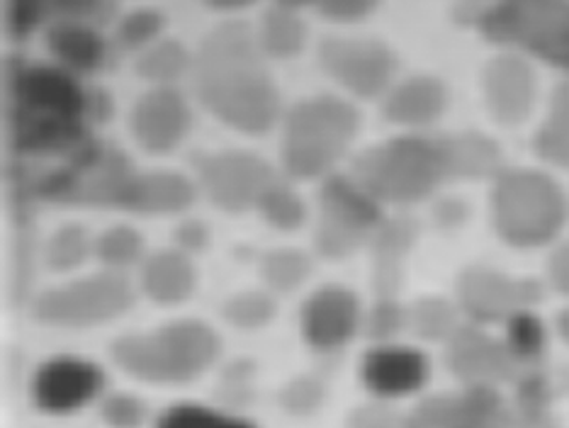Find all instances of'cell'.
Wrapping results in <instances>:
<instances>
[{
  "instance_id": "1",
  "label": "cell",
  "mask_w": 569,
  "mask_h": 428,
  "mask_svg": "<svg viewBox=\"0 0 569 428\" xmlns=\"http://www.w3.org/2000/svg\"><path fill=\"white\" fill-rule=\"evenodd\" d=\"M190 78L202 106L222 122L243 132L276 125L280 90L249 20L217 22L192 54Z\"/></svg>"
},
{
  "instance_id": "2",
  "label": "cell",
  "mask_w": 569,
  "mask_h": 428,
  "mask_svg": "<svg viewBox=\"0 0 569 428\" xmlns=\"http://www.w3.org/2000/svg\"><path fill=\"white\" fill-rule=\"evenodd\" d=\"M219 336L200 319H176L149 334H124L112 341L118 366L144 382H190L219 356Z\"/></svg>"
},
{
  "instance_id": "3",
  "label": "cell",
  "mask_w": 569,
  "mask_h": 428,
  "mask_svg": "<svg viewBox=\"0 0 569 428\" xmlns=\"http://www.w3.org/2000/svg\"><path fill=\"white\" fill-rule=\"evenodd\" d=\"M358 129V112L341 98L317 96L295 102L284 115L282 163L295 178L325 176Z\"/></svg>"
},
{
  "instance_id": "4",
  "label": "cell",
  "mask_w": 569,
  "mask_h": 428,
  "mask_svg": "<svg viewBox=\"0 0 569 428\" xmlns=\"http://www.w3.org/2000/svg\"><path fill=\"white\" fill-rule=\"evenodd\" d=\"M446 178L438 141L397 137L370 147L353 161V180L375 200L413 202L429 195Z\"/></svg>"
},
{
  "instance_id": "5",
  "label": "cell",
  "mask_w": 569,
  "mask_h": 428,
  "mask_svg": "<svg viewBox=\"0 0 569 428\" xmlns=\"http://www.w3.org/2000/svg\"><path fill=\"white\" fill-rule=\"evenodd\" d=\"M491 210L501 237L516 246L546 243L565 222V198L558 183L528 168L497 176Z\"/></svg>"
},
{
  "instance_id": "6",
  "label": "cell",
  "mask_w": 569,
  "mask_h": 428,
  "mask_svg": "<svg viewBox=\"0 0 569 428\" xmlns=\"http://www.w3.org/2000/svg\"><path fill=\"white\" fill-rule=\"evenodd\" d=\"M134 300V285L120 270H102L40 292L32 315L47 327L86 329L124 315Z\"/></svg>"
},
{
  "instance_id": "7",
  "label": "cell",
  "mask_w": 569,
  "mask_h": 428,
  "mask_svg": "<svg viewBox=\"0 0 569 428\" xmlns=\"http://www.w3.org/2000/svg\"><path fill=\"white\" fill-rule=\"evenodd\" d=\"M8 106L24 112L86 122V93L76 73L54 63H18L6 71Z\"/></svg>"
},
{
  "instance_id": "8",
  "label": "cell",
  "mask_w": 569,
  "mask_h": 428,
  "mask_svg": "<svg viewBox=\"0 0 569 428\" xmlns=\"http://www.w3.org/2000/svg\"><path fill=\"white\" fill-rule=\"evenodd\" d=\"M200 186L217 207L241 212L258 205L263 190L278 178V171L251 151L204 153L198 161Z\"/></svg>"
},
{
  "instance_id": "9",
  "label": "cell",
  "mask_w": 569,
  "mask_h": 428,
  "mask_svg": "<svg viewBox=\"0 0 569 428\" xmlns=\"http://www.w3.org/2000/svg\"><path fill=\"white\" fill-rule=\"evenodd\" d=\"M319 61L336 81L363 98L382 93L397 69L392 49L380 39L327 37L319 47Z\"/></svg>"
},
{
  "instance_id": "10",
  "label": "cell",
  "mask_w": 569,
  "mask_h": 428,
  "mask_svg": "<svg viewBox=\"0 0 569 428\" xmlns=\"http://www.w3.org/2000/svg\"><path fill=\"white\" fill-rule=\"evenodd\" d=\"M106 389V370L81 356H54L37 368L32 399L44 414H73Z\"/></svg>"
},
{
  "instance_id": "11",
  "label": "cell",
  "mask_w": 569,
  "mask_h": 428,
  "mask_svg": "<svg viewBox=\"0 0 569 428\" xmlns=\"http://www.w3.org/2000/svg\"><path fill=\"white\" fill-rule=\"evenodd\" d=\"M460 307L475 321H507L511 315L538 302L540 288L533 280H511L489 268L465 270L458 285Z\"/></svg>"
},
{
  "instance_id": "12",
  "label": "cell",
  "mask_w": 569,
  "mask_h": 428,
  "mask_svg": "<svg viewBox=\"0 0 569 428\" xmlns=\"http://www.w3.org/2000/svg\"><path fill=\"white\" fill-rule=\"evenodd\" d=\"M190 117L188 100L176 86H153L134 100L129 129L144 149L168 151L186 137Z\"/></svg>"
},
{
  "instance_id": "13",
  "label": "cell",
  "mask_w": 569,
  "mask_h": 428,
  "mask_svg": "<svg viewBox=\"0 0 569 428\" xmlns=\"http://www.w3.org/2000/svg\"><path fill=\"white\" fill-rule=\"evenodd\" d=\"M360 327V305L343 285H325L305 300L300 329L315 350H339Z\"/></svg>"
},
{
  "instance_id": "14",
  "label": "cell",
  "mask_w": 569,
  "mask_h": 428,
  "mask_svg": "<svg viewBox=\"0 0 569 428\" xmlns=\"http://www.w3.org/2000/svg\"><path fill=\"white\" fill-rule=\"evenodd\" d=\"M448 368L468 385H497L511 380L519 362L503 341H495L477 327H458L448 339Z\"/></svg>"
},
{
  "instance_id": "15",
  "label": "cell",
  "mask_w": 569,
  "mask_h": 428,
  "mask_svg": "<svg viewBox=\"0 0 569 428\" xmlns=\"http://www.w3.org/2000/svg\"><path fill=\"white\" fill-rule=\"evenodd\" d=\"M360 375H363V382L375 397L397 399L419 392L426 385L429 360L417 348L380 344L366 354Z\"/></svg>"
},
{
  "instance_id": "16",
  "label": "cell",
  "mask_w": 569,
  "mask_h": 428,
  "mask_svg": "<svg viewBox=\"0 0 569 428\" xmlns=\"http://www.w3.org/2000/svg\"><path fill=\"white\" fill-rule=\"evenodd\" d=\"M321 222L339 227L348 233L366 239L380 225V205L372 195L360 188L353 176L329 173L321 183Z\"/></svg>"
},
{
  "instance_id": "17",
  "label": "cell",
  "mask_w": 569,
  "mask_h": 428,
  "mask_svg": "<svg viewBox=\"0 0 569 428\" xmlns=\"http://www.w3.org/2000/svg\"><path fill=\"white\" fill-rule=\"evenodd\" d=\"M487 106L501 122H521L533 108V71L521 57L501 54L485 71Z\"/></svg>"
},
{
  "instance_id": "18",
  "label": "cell",
  "mask_w": 569,
  "mask_h": 428,
  "mask_svg": "<svg viewBox=\"0 0 569 428\" xmlns=\"http://www.w3.org/2000/svg\"><path fill=\"white\" fill-rule=\"evenodd\" d=\"M44 42L59 67L71 73H93L108 59V42L93 22L54 18L44 30Z\"/></svg>"
},
{
  "instance_id": "19",
  "label": "cell",
  "mask_w": 569,
  "mask_h": 428,
  "mask_svg": "<svg viewBox=\"0 0 569 428\" xmlns=\"http://www.w3.org/2000/svg\"><path fill=\"white\" fill-rule=\"evenodd\" d=\"M196 200V186L183 173L176 171H147L137 173L127 186L120 207L141 215L183 212Z\"/></svg>"
},
{
  "instance_id": "20",
  "label": "cell",
  "mask_w": 569,
  "mask_h": 428,
  "mask_svg": "<svg viewBox=\"0 0 569 428\" xmlns=\"http://www.w3.org/2000/svg\"><path fill=\"white\" fill-rule=\"evenodd\" d=\"M192 288H196V268L183 251H157L141 263V290L153 302L178 305L188 300Z\"/></svg>"
},
{
  "instance_id": "21",
  "label": "cell",
  "mask_w": 569,
  "mask_h": 428,
  "mask_svg": "<svg viewBox=\"0 0 569 428\" xmlns=\"http://www.w3.org/2000/svg\"><path fill=\"white\" fill-rule=\"evenodd\" d=\"M446 106V88L438 78L411 76L385 98V115L399 125H426Z\"/></svg>"
},
{
  "instance_id": "22",
  "label": "cell",
  "mask_w": 569,
  "mask_h": 428,
  "mask_svg": "<svg viewBox=\"0 0 569 428\" xmlns=\"http://www.w3.org/2000/svg\"><path fill=\"white\" fill-rule=\"evenodd\" d=\"M446 178H485L499 176L501 151L480 132L450 135L438 139Z\"/></svg>"
},
{
  "instance_id": "23",
  "label": "cell",
  "mask_w": 569,
  "mask_h": 428,
  "mask_svg": "<svg viewBox=\"0 0 569 428\" xmlns=\"http://www.w3.org/2000/svg\"><path fill=\"white\" fill-rule=\"evenodd\" d=\"M258 42L266 51V57L284 59L292 57L302 49L307 28L295 6L290 3H273L263 10L261 22H258Z\"/></svg>"
},
{
  "instance_id": "24",
  "label": "cell",
  "mask_w": 569,
  "mask_h": 428,
  "mask_svg": "<svg viewBox=\"0 0 569 428\" xmlns=\"http://www.w3.org/2000/svg\"><path fill=\"white\" fill-rule=\"evenodd\" d=\"M192 57L173 37H161L139 51L134 69L141 78L157 86H173L176 78L190 71Z\"/></svg>"
},
{
  "instance_id": "25",
  "label": "cell",
  "mask_w": 569,
  "mask_h": 428,
  "mask_svg": "<svg viewBox=\"0 0 569 428\" xmlns=\"http://www.w3.org/2000/svg\"><path fill=\"white\" fill-rule=\"evenodd\" d=\"M153 428H256V424L239 414L196 405V401H178L159 414Z\"/></svg>"
},
{
  "instance_id": "26",
  "label": "cell",
  "mask_w": 569,
  "mask_h": 428,
  "mask_svg": "<svg viewBox=\"0 0 569 428\" xmlns=\"http://www.w3.org/2000/svg\"><path fill=\"white\" fill-rule=\"evenodd\" d=\"M407 327L421 339L448 341L452 331L458 329V311L441 297H426L407 311Z\"/></svg>"
},
{
  "instance_id": "27",
  "label": "cell",
  "mask_w": 569,
  "mask_h": 428,
  "mask_svg": "<svg viewBox=\"0 0 569 428\" xmlns=\"http://www.w3.org/2000/svg\"><path fill=\"white\" fill-rule=\"evenodd\" d=\"M507 348L519 366H536L546 350V329L530 309L516 311L507 319Z\"/></svg>"
},
{
  "instance_id": "28",
  "label": "cell",
  "mask_w": 569,
  "mask_h": 428,
  "mask_svg": "<svg viewBox=\"0 0 569 428\" xmlns=\"http://www.w3.org/2000/svg\"><path fill=\"white\" fill-rule=\"evenodd\" d=\"M93 251L110 270H122L139 261L141 251H144V241H141L134 227L114 225L96 239Z\"/></svg>"
},
{
  "instance_id": "29",
  "label": "cell",
  "mask_w": 569,
  "mask_h": 428,
  "mask_svg": "<svg viewBox=\"0 0 569 428\" xmlns=\"http://www.w3.org/2000/svg\"><path fill=\"white\" fill-rule=\"evenodd\" d=\"M309 268H312L309 256L302 251H295V249L268 251L261 258L263 280L268 282V288L276 292L295 290L297 285H300L309 276Z\"/></svg>"
},
{
  "instance_id": "30",
  "label": "cell",
  "mask_w": 569,
  "mask_h": 428,
  "mask_svg": "<svg viewBox=\"0 0 569 428\" xmlns=\"http://www.w3.org/2000/svg\"><path fill=\"white\" fill-rule=\"evenodd\" d=\"M166 24V16L153 6H139L127 10L124 16L114 24V39L124 49H144L151 42H157Z\"/></svg>"
},
{
  "instance_id": "31",
  "label": "cell",
  "mask_w": 569,
  "mask_h": 428,
  "mask_svg": "<svg viewBox=\"0 0 569 428\" xmlns=\"http://www.w3.org/2000/svg\"><path fill=\"white\" fill-rule=\"evenodd\" d=\"M276 315V300L268 292L258 290H243L231 295L222 305V317L237 329H261L273 319Z\"/></svg>"
},
{
  "instance_id": "32",
  "label": "cell",
  "mask_w": 569,
  "mask_h": 428,
  "mask_svg": "<svg viewBox=\"0 0 569 428\" xmlns=\"http://www.w3.org/2000/svg\"><path fill=\"white\" fill-rule=\"evenodd\" d=\"M256 207L278 229H292L305 219V202L297 198L288 180L280 176L263 190Z\"/></svg>"
},
{
  "instance_id": "33",
  "label": "cell",
  "mask_w": 569,
  "mask_h": 428,
  "mask_svg": "<svg viewBox=\"0 0 569 428\" xmlns=\"http://www.w3.org/2000/svg\"><path fill=\"white\" fill-rule=\"evenodd\" d=\"M88 231L81 225L59 227L44 243V261L54 270H71L88 256Z\"/></svg>"
},
{
  "instance_id": "34",
  "label": "cell",
  "mask_w": 569,
  "mask_h": 428,
  "mask_svg": "<svg viewBox=\"0 0 569 428\" xmlns=\"http://www.w3.org/2000/svg\"><path fill=\"white\" fill-rule=\"evenodd\" d=\"M32 258H34V239L28 229H22L10 246V263H8V302H10V307H18L30 292Z\"/></svg>"
},
{
  "instance_id": "35",
  "label": "cell",
  "mask_w": 569,
  "mask_h": 428,
  "mask_svg": "<svg viewBox=\"0 0 569 428\" xmlns=\"http://www.w3.org/2000/svg\"><path fill=\"white\" fill-rule=\"evenodd\" d=\"M407 428H462L460 395H431L421 399L409 417Z\"/></svg>"
},
{
  "instance_id": "36",
  "label": "cell",
  "mask_w": 569,
  "mask_h": 428,
  "mask_svg": "<svg viewBox=\"0 0 569 428\" xmlns=\"http://www.w3.org/2000/svg\"><path fill=\"white\" fill-rule=\"evenodd\" d=\"M370 237L380 261H397L413 241V225L409 219H390V222L380 219V225L370 231Z\"/></svg>"
},
{
  "instance_id": "37",
  "label": "cell",
  "mask_w": 569,
  "mask_h": 428,
  "mask_svg": "<svg viewBox=\"0 0 569 428\" xmlns=\"http://www.w3.org/2000/svg\"><path fill=\"white\" fill-rule=\"evenodd\" d=\"M100 417L112 428H137L147 417V405L134 395L110 392L100 401Z\"/></svg>"
},
{
  "instance_id": "38",
  "label": "cell",
  "mask_w": 569,
  "mask_h": 428,
  "mask_svg": "<svg viewBox=\"0 0 569 428\" xmlns=\"http://www.w3.org/2000/svg\"><path fill=\"white\" fill-rule=\"evenodd\" d=\"M536 149L542 159L569 168V117L550 115V120L538 129Z\"/></svg>"
},
{
  "instance_id": "39",
  "label": "cell",
  "mask_w": 569,
  "mask_h": 428,
  "mask_svg": "<svg viewBox=\"0 0 569 428\" xmlns=\"http://www.w3.org/2000/svg\"><path fill=\"white\" fill-rule=\"evenodd\" d=\"M363 327H366V334L370 336V339L387 344L392 336H397L407 327V311L395 300H387L385 297V300H380L368 311Z\"/></svg>"
},
{
  "instance_id": "40",
  "label": "cell",
  "mask_w": 569,
  "mask_h": 428,
  "mask_svg": "<svg viewBox=\"0 0 569 428\" xmlns=\"http://www.w3.org/2000/svg\"><path fill=\"white\" fill-rule=\"evenodd\" d=\"M550 397L552 385L536 368L526 370L519 378V385H516V409H519V414H546Z\"/></svg>"
},
{
  "instance_id": "41",
  "label": "cell",
  "mask_w": 569,
  "mask_h": 428,
  "mask_svg": "<svg viewBox=\"0 0 569 428\" xmlns=\"http://www.w3.org/2000/svg\"><path fill=\"white\" fill-rule=\"evenodd\" d=\"M321 395H325V389H321L319 380L302 375V378H297L282 387L280 405L290 414H309L319 407Z\"/></svg>"
},
{
  "instance_id": "42",
  "label": "cell",
  "mask_w": 569,
  "mask_h": 428,
  "mask_svg": "<svg viewBox=\"0 0 569 428\" xmlns=\"http://www.w3.org/2000/svg\"><path fill=\"white\" fill-rule=\"evenodd\" d=\"M44 3H34V0H12L6 8V30L10 37L28 34L34 24H40L42 16H47Z\"/></svg>"
},
{
  "instance_id": "43",
  "label": "cell",
  "mask_w": 569,
  "mask_h": 428,
  "mask_svg": "<svg viewBox=\"0 0 569 428\" xmlns=\"http://www.w3.org/2000/svg\"><path fill=\"white\" fill-rule=\"evenodd\" d=\"M253 375V368L249 362L237 360L231 362L229 368H224L222 372V399L231 407H241L243 405V395L249 397V378Z\"/></svg>"
},
{
  "instance_id": "44",
  "label": "cell",
  "mask_w": 569,
  "mask_h": 428,
  "mask_svg": "<svg viewBox=\"0 0 569 428\" xmlns=\"http://www.w3.org/2000/svg\"><path fill=\"white\" fill-rule=\"evenodd\" d=\"M348 428H407V421L387 405H368L351 414Z\"/></svg>"
},
{
  "instance_id": "45",
  "label": "cell",
  "mask_w": 569,
  "mask_h": 428,
  "mask_svg": "<svg viewBox=\"0 0 569 428\" xmlns=\"http://www.w3.org/2000/svg\"><path fill=\"white\" fill-rule=\"evenodd\" d=\"M173 241L178 243V251L183 253L200 251L207 243V227L200 222V219H186V222H180L176 227Z\"/></svg>"
},
{
  "instance_id": "46",
  "label": "cell",
  "mask_w": 569,
  "mask_h": 428,
  "mask_svg": "<svg viewBox=\"0 0 569 428\" xmlns=\"http://www.w3.org/2000/svg\"><path fill=\"white\" fill-rule=\"evenodd\" d=\"M112 115V98L106 88L90 86L86 93V120L106 122Z\"/></svg>"
},
{
  "instance_id": "47",
  "label": "cell",
  "mask_w": 569,
  "mask_h": 428,
  "mask_svg": "<svg viewBox=\"0 0 569 428\" xmlns=\"http://www.w3.org/2000/svg\"><path fill=\"white\" fill-rule=\"evenodd\" d=\"M370 10H372V6L363 3V0H329V3L319 6V12H325V16H329V18H339V20L360 18Z\"/></svg>"
},
{
  "instance_id": "48",
  "label": "cell",
  "mask_w": 569,
  "mask_h": 428,
  "mask_svg": "<svg viewBox=\"0 0 569 428\" xmlns=\"http://www.w3.org/2000/svg\"><path fill=\"white\" fill-rule=\"evenodd\" d=\"M548 272H550V280L555 288L569 295V243L560 246V249L552 253L550 263H548Z\"/></svg>"
},
{
  "instance_id": "49",
  "label": "cell",
  "mask_w": 569,
  "mask_h": 428,
  "mask_svg": "<svg viewBox=\"0 0 569 428\" xmlns=\"http://www.w3.org/2000/svg\"><path fill=\"white\" fill-rule=\"evenodd\" d=\"M552 115L569 117V81H565L552 96Z\"/></svg>"
},
{
  "instance_id": "50",
  "label": "cell",
  "mask_w": 569,
  "mask_h": 428,
  "mask_svg": "<svg viewBox=\"0 0 569 428\" xmlns=\"http://www.w3.org/2000/svg\"><path fill=\"white\" fill-rule=\"evenodd\" d=\"M558 329H560V334H562V339L569 344V309H565L562 315H560V319H558Z\"/></svg>"
}]
</instances>
